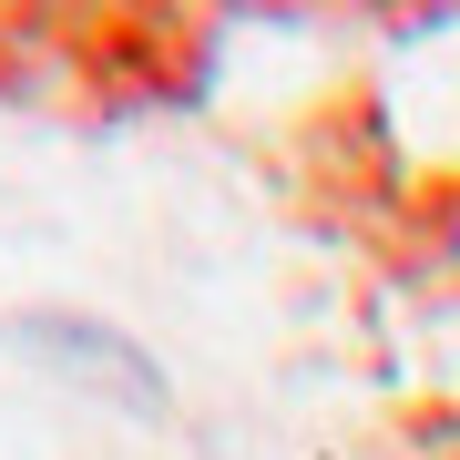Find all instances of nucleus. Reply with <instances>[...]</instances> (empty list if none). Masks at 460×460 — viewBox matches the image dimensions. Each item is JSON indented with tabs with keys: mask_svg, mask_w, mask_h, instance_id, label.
Wrapping results in <instances>:
<instances>
[{
	"mask_svg": "<svg viewBox=\"0 0 460 460\" xmlns=\"http://www.w3.org/2000/svg\"><path fill=\"white\" fill-rule=\"evenodd\" d=\"M21 348H31L41 368H72V378H93L102 399H133V410H164V368L144 358L123 328H93V317H21L11 328Z\"/></svg>",
	"mask_w": 460,
	"mask_h": 460,
	"instance_id": "obj_1",
	"label": "nucleus"
}]
</instances>
